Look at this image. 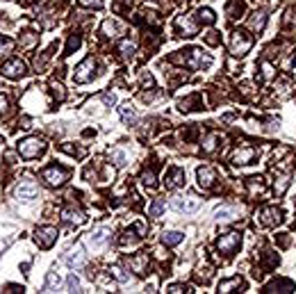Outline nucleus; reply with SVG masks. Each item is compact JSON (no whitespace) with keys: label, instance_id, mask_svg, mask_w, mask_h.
<instances>
[{"label":"nucleus","instance_id":"f257e3e1","mask_svg":"<svg viewBox=\"0 0 296 294\" xmlns=\"http://www.w3.org/2000/svg\"><path fill=\"white\" fill-rule=\"evenodd\" d=\"M173 60L180 62V64H187V66H192V68H207L210 64H212V57H210V55H203L200 48H187V50H180V55H176Z\"/></svg>","mask_w":296,"mask_h":294},{"label":"nucleus","instance_id":"f03ea898","mask_svg":"<svg viewBox=\"0 0 296 294\" xmlns=\"http://www.w3.org/2000/svg\"><path fill=\"white\" fill-rule=\"evenodd\" d=\"M44 151H46V144L41 142L39 137H28V139L18 142V155H21V158H25V160L39 158Z\"/></svg>","mask_w":296,"mask_h":294},{"label":"nucleus","instance_id":"7ed1b4c3","mask_svg":"<svg viewBox=\"0 0 296 294\" xmlns=\"http://www.w3.org/2000/svg\"><path fill=\"white\" fill-rule=\"evenodd\" d=\"M253 46V39L246 34V32L242 30H235L232 34H230V53L237 55V57H242V55H246L248 50H251Z\"/></svg>","mask_w":296,"mask_h":294},{"label":"nucleus","instance_id":"20e7f679","mask_svg":"<svg viewBox=\"0 0 296 294\" xmlns=\"http://www.w3.org/2000/svg\"><path fill=\"white\" fill-rule=\"evenodd\" d=\"M239 244H242V235L239 233H226L219 237V242H216V249L221 251L226 258L235 256L237 249H239Z\"/></svg>","mask_w":296,"mask_h":294},{"label":"nucleus","instance_id":"39448f33","mask_svg":"<svg viewBox=\"0 0 296 294\" xmlns=\"http://www.w3.org/2000/svg\"><path fill=\"white\" fill-rule=\"evenodd\" d=\"M94 76H96V62H94V57H87L84 62H80V64L75 66L73 80L78 84H84V82H89V80H94Z\"/></svg>","mask_w":296,"mask_h":294},{"label":"nucleus","instance_id":"423d86ee","mask_svg":"<svg viewBox=\"0 0 296 294\" xmlns=\"http://www.w3.org/2000/svg\"><path fill=\"white\" fill-rule=\"evenodd\" d=\"M41 178H44L48 185H52V187H59V185H64V182L68 180V169H64V166H46L44 171H41Z\"/></svg>","mask_w":296,"mask_h":294},{"label":"nucleus","instance_id":"0eeeda50","mask_svg":"<svg viewBox=\"0 0 296 294\" xmlns=\"http://www.w3.org/2000/svg\"><path fill=\"white\" fill-rule=\"evenodd\" d=\"M55 240H57V228L55 226H41L34 233V242H37L41 249H50L52 244H55Z\"/></svg>","mask_w":296,"mask_h":294},{"label":"nucleus","instance_id":"6e6552de","mask_svg":"<svg viewBox=\"0 0 296 294\" xmlns=\"http://www.w3.org/2000/svg\"><path fill=\"white\" fill-rule=\"evenodd\" d=\"M173 208H176L178 212H196L200 208V198H196V196H176L173 198Z\"/></svg>","mask_w":296,"mask_h":294},{"label":"nucleus","instance_id":"1a4fd4ad","mask_svg":"<svg viewBox=\"0 0 296 294\" xmlns=\"http://www.w3.org/2000/svg\"><path fill=\"white\" fill-rule=\"evenodd\" d=\"M16 198H23V201H30V198H34V196L39 194V185L34 180H30V178H25V180L18 182V187H16Z\"/></svg>","mask_w":296,"mask_h":294},{"label":"nucleus","instance_id":"9d476101","mask_svg":"<svg viewBox=\"0 0 296 294\" xmlns=\"http://www.w3.org/2000/svg\"><path fill=\"white\" fill-rule=\"evenodd\" d=\"M28 73V66H25V62L23 60H9L5 66H2V76L12 78V80H16V78H23Z\"/></svg>","mask_w":296,"mask_h":294},{"label":"nucleus","instance_id":"9b49d317","mask_svg":"<svg viewBox=\"0 0 296 294\" xmlns=\"http://www.w3.org/2000/svg\"><path fill=\"white\" fill-rule=\"evenodd\" d=\"M255 155H258V151L253 146H242V148H237L232 153V164H251Z\"/></svg>","mask_w":296,"mask_h":294},{"label":"nucleus","instance_id":"f8f14e48","mask_svg":"<svg viewBox=\"0 0 296 294\" xmlns=\"http://www.w3.org/2000/svg\"><path fill=\"white\" fill-rule=\"evenodd\" d=\"M164 185H166V189H176L180 185H185V171L180 166H171L166 178H164Z\"/></svg>","mask_w":296,"mask_h":294},{"label":"nucleus","instance_id":"ddd939ff","mask_svg":"<svg viewBox=\"0 0 296 294\" xmlns=\"http://www.w3.org/2000/svg\"><path fill=\"white\" fill-rule=\"evenodd\" d=\"M260 221L264 226H278L282 221V210L280 208H264V210L260 212Z\"/></svg>","mask_w":296,"mask_h":294},{"label":"nucleus","instance_id":"4468645a","mask_svg":"<svg viewBox=\"0 0 296 294\" xmlns=\"http://www.w3.org/2000/svg\"><path fill=\"white\" fill-rule=\"evenodd\" d=\"M196 178H198L200 187L210 189L212 185H214V180H216V174H214V169H210V166H200L198 171H196Z\"/></svg>","mask_w":296,"mask_h":294},{"label":"nucleus","instance_id":"2eb2a0df","mask_svg":"<svg viewBox=\"0 0 296 294\" xmlns=\"http://www.w3.org/2000/svg\"><path fill=\"white\" fill-rule=\"evenodd\" d=\"M62 219L66 221V224H71V226H80L82 221H84V212L80 210V208H64V212H62Z\"/></svg>","mask_w":296,"mask_h":294},{"label":"nucleus","instance_id":"dca6fc26","mask_svg":"<svg viewBox=\"0 0 296 294\" xmlns=\"http://www.w3.org/2000/svg\"><path fill=\"white\" fill-rule=\"evenodd\" d=\"M246 283L239 276H235V278H228V280H221L219 283V287H216V292L219 294H228V292H235V290H244Z\"/></svg>","mask_w":296,"mask_h":294},{"label":"nucleus","instance_id":"f3484780","mask_svg":"<svg viewBox=\"0 0 296 294\" xmlns=\"http://www.w3.org/2000/svg\"><path fill=\"white\" fill-rule=\"evenodd\" d=\"M64 260H66L68 267H80V264L84 262V251H82L80 244L71 246V249H68V253L64 256Z\"/></svg>","mask_w":296,"mask_h":294},{"label":"nucleus","instance_id":"a211bd4d","mask_svg":"<svg viewBox=\"0 0 296 294\" xmlns=\"http://www.w3.org/2000/svg\"><path fill=\"white\" fill-rule=\"evenodd\" d=\"M128 267L132 269L134 274H146V269H148V256L146 253H137V256H132L130 260H128Z\"/></svg>","mask_w":296,"mask_h":294},{"label":"nucleus","instance_id":"6ab92c4d","mask_svg":"<svg viewBox=\"0 0 296 294\" xmlns=\"http://www.w3.org/2000/svg\"><path fill=\"white\" fill-rule=\"evenodd\" d=\"M176 28H178V32H180L182 37H194V34H196V25H194L187 16H178Z\"/></svg>","mask_w":296,"mask_h":294},{"label":"nucleus","instance_id":"aec40b11","mask_svg":"<svg viewBox=\"0 0 296 294\" xmlns=\"http://www.w3.org/2000/svg\"><path fill=\"white\" fill-rule=\"evenodd\" d=\"M264 292H294V283L287 278H280V280H274L264 287Z\"/></svg>","mask_w":296,"mask_h":294},{"label":"nucleus","instance_id":"412c9836","mask_svg":"<svg viewBox=\"0 0 296 294\" xmlns=\"http://www.w3.org/2000/svg\"><path fill=\"white\" fill-rule=\"evenodd\" d=\"M107 240H110V230H107V228H98V230H94V233L89 235V244H91V246H100V244H105Z\"/></svg>","mask_w":296,"mask_h":294},{"label":"nucleus","instance_id":"4be33fe9","mask_svg":"<svg viewBox=\"0 0 296 294\" xmlns=\"http://www.w3.org/2000/svg\"><path fill=\"white\" fill-rule=\"evenodd\" d=\"M237 214H239V210H237L235 205H223V208H219V210H216L219 221H230V219H235Z\"/></svg>","mask_w":296,"mask_h":294},{"label":"nucleus","instance_id":"5701e85b","mask_svg":"<svg viewBox=\"0 0 296 294\" xmlns=\"http://www.w3.org/2000/svg\"><path fill=\"white\" fill-rule=\"evenodd\" d=\"M246 185H248V192H251V196L262 194V192H264V180H262L260 176H253V178H248V180H246Z\"/></svg>","mask_w":296,"mask_h":294},{"label":"nucleus","instance_id":"b1692460","mask_svg":"<svg viewBox=\"0 0 296 294\" xmlns=\"http://www.w3.org/2000/svg\"><path fill=\"white\" fill-rule=\"evenodd\" d=\"M244 9H246V5L242 0H232V2H228V7H226V14L230 18H237L239 14H244Z\"/></svg>","mask_w":296,"mask_h":294},{"label":"nucleus","instance_id":"393cba45","mask_svg":"<svg viewBox=\"0 0 296 294\" xmlns=\"http://www.w3.org/2000/svg\"><path fill=\"white\" fill-rule=\"evenodd\" d=\"M118 112H121V119L126 121L128 126H134V121H137V114H134V110L130 105H121L118 107Z\"/></svg>","mask_w":296,"mask_h":294},{"label":"nucleus","instance_id":"a878e982","mask_svg":"<svg viewBox=\"0 0 296 294\" xmlns=\"http://www.w3.org/2000/svg\"><path fill=\"white\" fill-rule=\"evenodd\" d=\"M194 105H200V96L198 94H194V96L185 98V100H180V110L182 112H189V110H196Z\"/></svg>","mask_w":296,"mask_h":294},{"label":"nucleus","instance_id":"bb28decb","mask_svg":"<svg viewBox=\"0 0 296 294\" xmlns=\"http://www.w3.org/2000/svg\"><path fill=\"white\" fill-rule=\"evenodd\" d=\"M59 283H62V278H59L55 272L48 274V278H46V285H44V292H55L59 287Z\"/></svg>","mask_w":296,"mask_h":294},{"label":"nucleus","instance_id":"cd10ccee","mask_svg":"<svg viewBox=\"0 0 296 294\" xmlns=\"http://www.w3.org/2000/svg\"><path fill=\"white\" fill-rule=\"evenodd\" d=\"M264 23H266L264 12H255V14H253V18H251V28H253L255 32H262V28H264Z\"/></svg>","mask_w":296,"mask_h":294},{"label":"nucleus","instance_id":"c85d7f7f","mask_svg":"<svg viewBox=\"0 0 296 294\" xmlns=\"http://www.w3.org/2000/svg\"><path fill=\"white\" fill-rule=\"evenodd\" d=\"M162 242L166 244V246H176V244H180V242H182V233H176V230H173V233H164L162 235Z\"/></svg>","mask_w":296,"mask_h":294},{"label":"nucleus","instance_id":"c756f323","mask_svg":"<svg viewBox=\"0 0 296 294\" xmlns=\"http://www.w3.org/2000/svg\"><path fill=\"white\" fill-rule=\"evenodd\" d=\"M196 16H198V21L200 23H207V25H210V23H214V12H212V9H198V12H196Z\"/></svg>","mask_w":296,"mask_h":294},{"label":"nucleus","instance_id":"7c9ffc66","mask_svg":"<svg viewBox=\"0 0 296 294\" xmlns=\"http://www.w3.org/2000/svg\"><path fill=\"white\" fill-rule=\"evenodd\" d=\"M80 44H82V39H80V34H71L68 37V44H66V48H64V55H71L75 50V48H80Z\"/></svg>","mask_w":296,"mask_h":294},{"label":"nucleus","instance_id":"2f4dec72","mask_svg":"<svg viewBox=\"0 0 296 294\" xmlns=\"http://www.w3.org/2000/svg\"><path fill=\"white\" fill-rule=\"evenodd\" d=\"M164 208H166V203H164L162 198H155L153 205H150V210H148V214H150V217H160L164 212Z\"/></svg>","mask_w":296,"mask_h":294},{"label":"nucleus","instance_id":"473e14b6","mask_svg":"<svg viewBox=\"0 0 296 294\" xmlns=\"http://www.w3.org/2000/svg\"><path fill=\"white\" fill-rule=\"evenodd\" d=\"M118 50H121V55H123V57H132V55H134V44L126 39V41H121Z\"/></svg>","mask_w":296,"mask_h":294},{"label":"nucleus","instance_id":"72a5a7b5","mask_svg":"<svg viewBox=\"0 0 296 294\" xmlns=\"http://www.w3.org/2000/svg\"><path fill=\"white\" fill-rule=\"evenodd\" d=\"M14 50V41L9 37H0V55H7Z\"/></svg>","mask_w":296,"mask_h":294},{"label":"nucleus","instance_id":"f704fd0d","mask_svg":"<svg viewBox=\"0 0 296 294\" xmlns=\"http://www.w3.org/2000/svg\"><path fill=\"white\" fill-rule=\"evenodd\" d=\"M103 32L107 34V37H116V32H118V25L114 21H105L103 23Z\"/></svg>","mask_w":296,"mask_h":294},{"label":"nucleus","instance_id":"c9c22d12","mask_svg":"<svg viewBox=\"0 0 296 294\" xmlns=\"http://www.w3.org/2000/svg\"><path fill=\"white\" fill-rule=\"evenodd\" d=\"M112 160H114V164L116 166H126V153L116 148V151H112Z\"/></svg>","mask_w":296,"mask_h":294},{"label":"nucleus","instance_id":"e433bc0d","mask_svg":"<svg viewBox=\"0 0 296 294\" xmlns=\"http://www.w3.org/2000/svg\"><path fill=\"white\" fill-rule=\"evenodd\" d=\"M141 182H144L146 187H155V171H144Z\"/></svg>","mask_w":296,"mask_h":294},{"label":"nucleus","instance_id":"4c0bfd02","mask_svg":"<svg viewBox=\"0 0 296 294\" xmlns=\"http://www.w3.org/2000/svg\"><path fill=\"white\" fill-rule=\"evenodd\" d=\"M50 89H52V96L57 98V100H64V87L59 82H50Z\"/></svg>","mask_w":296,"mask_h":294},{"label":"nucleus","instance_id":"58836bf2","mask_svg":"<svg viewBox=\"0 0 296 294\" xmlns=\"http://www.w3.org/2000/svg\"><path fill=\"white\" fill-rule=\"evenodd\" d=\"M287 185H289V176H280V178H278V187H276V194H285Z\"/></svg>","mask_w":296,"mask_h":294},{"label":"nucleus","instance_id":"ea45409f","mask_svg":"<svg viewBox=\"0 0 296 294\" xmlns=\"http://www.w3.org/2000/svg\"><path fill=\"white\" fill-rule=\"evenodd\" d=\"M196 276H198L203 283H207V280L212 278V269H210V267H198V274H196Z\"/></svg>","mask_w":296,"mask_h":294},{"label":"nucleus","instance_id":"a19ab883","mask_svg":"<svg viewBox=\"0 0 296 294\" xmlns=\"http://www.w3.org/2000/svg\"><path fill=\"white\" fill-rule=\"evenodd\" d=\"M66 287H68V292H75V290L80 287V280H78V276H75V274H71V276L66 278Z\"/></svg>","mask_w":296,"mask_h":294},{"label":"nucleus","instance_id":"79ce46f5","mask_svg":"<svg viewBox=\"0 0 296 294\" xmlns=\"http://www.w3.org/2000/svg\"><path fill=\"white\" fill-rule=\"evenodd\" d=\"M62 151L71 153V155H75V158H82V155H84V151H82V148H73V146H68V144H62Z\"/></svg>","mask_w":296,"mask_h":294},{"label":"nucleus","instance_id":"37998d69","mask_svg":"<svg viewBox=\"0 0 296 294\" xmlns=\"http://www.w3.org/2000/svg\"><path fill=\"white\" fill-rule=\"evenodd\" d=\"M82 7H96V9H100L103 7V0H78Z\"/></svg>","mask_w":296,"mask_h":294},{"label":"nucleus","instance_id":"c03bdc74","mask_svg":"<svg viewBox=\"0 0 296 294\" xmlns=\"http://www.w3.org/2000/svg\"><path fill=\"white\" fill-rule=\"evenodd\" d=\"M141 84H144V89H146V87H153V76H150V73H144V76H141Z\"/></svg>","mask_w":296,"mask_h":294},{"label":"nucleus","instance_id":"a18cd8bd","mask_svg":"<svg viewBox=\"0 0 296 294\" xmlns=\"http://www.w3.org/2000/svg\"><path fill=\"white\" fill-rule=\"evenodd\" d=\"M185 290H187L185 285H171L166 292H169V294H180V292H185Z\"/></svg>","mask_w":296,"mask_h":294},{"label":"nucleus","instance_id":"49530a36","mask_svg":"<svg viewBox=\"0 0 296 294\" xmlns=\"http://www.w3.org/2000/svg\"><path fill=\"white\" fill-rule=\"evenodd\" d=\"M103 100H105V103H107V105H114V103H116V96L107 91V94H103Z\"/></svg>","mask_w":296,"mask_h":294},{"label":"nucleus","instance_id":"de8ad7c7","mask_svg":"<svg viewBox=\"0 0 296 294\" xmlns=\"http://www.w3.org/2000/svg\"><path fill=\"white\" fill-rule=\"evenodd\" d=\"M214 146H216V137H210V139H207V144H205V151L207 153L214 151Z\"/></svg>","mask_w":296,"mask_h":294},{"label":"nucleus","instance_id":"09e8293b","mask_svg":"<svg viewBox=\"0 0 296 294\" xmlns=\"http://www.w3.org/2000/svg\"><path fill=\"white\" fill-rule=\"evenodd\" d=\"M7 105H9V103H7V98H5L2 94H0V114H5V112H7Z\"/></svg>","mask_w":296,"mask_h":294},{"label":"nucleus","instance_id":"8fccbe9b","mask_svg":"<svg viewBox=\"0 0 296 294\" xmlns=\"http://www.w3.org/2000/svg\"><path fill=\"white\" fill-rule=\"evenodd\" d=\"M112 274H114L118 280H126V274H121V269H118V267H114V269H112Z\"/></svg>","mask_w":296,"mask_h":294}]
</instances>
